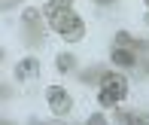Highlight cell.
<instances>
[{
    "label": "cell",
    "mask_w": 149,
    "mask_h": 125,
    "mask_svg": "<svg viewBox=\"0 0 149 125\" xmlns=\"http://www.w3.org/2000/svg\"><path fill=\"white\" fill-rule=\"evenodd\" d=\"M46 18H49L52 31H58V37H64L67 43L82 40L85 25H82V18H79L73 9H46Z\"/></svg>",
    "instance_id": "obj_1"
},
{
    "label": "cell",
    "mask_w": 149,
    "mask_h": 125,
    "mask_svg": "<svg viewBox=\"0 0 149 125\" xmlns=\"http://www.w3.org/2000/svg\"><path fill=\"white\" fill-rule=\"evenodd\" d=\"M125 95H128V82L122 79V76H107L104 86H100L97 101H100V107H116Z\"/></svg>",
    "instance_id": "obj_2"
},
{
    "label": "cell",
    "mask_w": 149,
    "mask_h": 125,
    "mask_svg": "<svg viewBox=\"0 0 149 125\" xmlns=\"http://www.w3.org/2000/svg\"><path fill=\"white\" fill-rule=\"evenodd\" d=\"M46 101H49V110H52L55 116H67V113H70V107H73L70 95H67L64 88H58V86H52L49 92H46Z\"/></svg>",
    "instance_id": "obj_3"
},
{
    "label": "cell",
    "mask_w": 149,
    "mask_h": 125,
    "mask_svg": "<svg viewBox=\"0 0 149 125\" xmlns=\"http://www.w3.org/2000/svg\"><path fill=\"white\" fill-rule=\"evenodd\" d=\"M113 64L134 67V64H137V55H134V49H128V46H116V49H113Z\"/></svg>",
    "instance_id": "obj_4"
},
{
    "label": "cell",
    "mask_w": 149,
    "mask_h": 125,
    "mask_svg": "<svg viewBox=\"0 0 149 125\" xmlns=\"http://www.w3.org/2000/svg\"><path fill=\"white\" fill-rule=\"evenodd\" d=\"M37 70H40V64L33 58H24V61H18L15 64V79H28V76H37Z\"/></svg>",
    "instance_id": "obj_5"
},
{
    "label": "cell",
    "mask_w": 149,
    "mask_h": 125,
    "mask_svg": "<svg viewBox=\"0 0 149 125\" xmlns=\"http://www.w3.org/2000/svg\"><path fill=\"white\" fill-rule=\"evenodd\" d=\"M125 122L128 125H149V113H131Z\"/></svg>",
    "instance_id": "obj_6"
},
{
    "label": "cell",
    "mask_w": 149,
    "mask_h": 125,
    "mask_svg": "<svg viewBox=\"0 0 149 125\" xmlns=\"http://www.w3.org/2000/svg\"><path fill=\"white\" fill-rule=\"evenodd\" d=\"M73 64H76V61H73V55H58V70H73Z\"/></svg>",
    "instance_id": "obj_7"
},
{
    "label": "cell",
    "mask_w": 149,
    "mask_h": 125,
    "mask_svg": "<svg viewBox=\"0 0 149 125\" xmlns=\"http://www.w3.org/2000/svg\"><path fill=\"white\" fill-rule=\"evenodd\" d=\"M70 3H73V0H49L46 9H70Z\"/></svg>",
    "instance_id": "obj_8"
},
{
    "label": "cell",
    "mask_w": 149,
    "mask_h": 125,
    "mask_svg": "<svg viewBox=\"0 0 149 125\" xmlns=\"http://www.w3.org/2000/svg\"><path fill=\"white\" fill-rule=\"evenodd\" d=\"M85 125H107V119H104V116H100V113H94V116H91V119L85 122Z\"/></svg>",
    "instance_id": "obj_9"
},
{
    "label": "cell",
    "mask_w": 149,
    "mask_h": 125,
    "mask_svg": "<svg viewBox=\"0 0 149 125\" xmlns=\"http://www.w3.org/2000/svg\"><path fill=\"white\" fill-rule=\"evenodd\" d=\"M116 46H131V37H128V34H119V37H116Z\"/></svg>",
    "instance_id": "obj_10"
},
{
    "label": "cell",
    "mask_w": 149,
    "mask_h": 125,
    "mask_svg": "<svg viewBox=\"0 0 149 125\" xmlns=\"http://www.w3.org/2000/svg\"><path fill=\"white\" fill-rule=\"evenodd\" d=\"M12 3H15V0H0V9H9Z\"/></svg>",
    "instance_id": "obj_11"
},
{
    "label": "cell",
    "mask_w": 149,
    "mask_h": 125,
    "mask_svg": "<svg viewBox=\"0 0 149 125\" xmlns=\"http://www.w3.org/2000/svg\"><path fill=\"white\" fill-rule=\"evenodd\" d=\"M97 3H104V6H107V3H116V0H97Z\"/></svg>",
    "instance_id": "obj_12"
},
{
    "label": "cell",
    "mask_w": 149,
    "mask_h": 125,
    "mask_svg": "<svg viewBox=\"0 0 149 125\" xmlns=\"http://www.w3.org/2000/svg\"><path fill=\"white\" fill-rule=\"evenodd\" d=\"M146 3H149V0H146Z\"/></svg>",
    "instance_id": "obj_13"
}]
</instances>
